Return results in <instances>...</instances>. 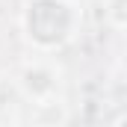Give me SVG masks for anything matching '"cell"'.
<instances>
[{"label": "cell", "mask_w": 127, "mask_h": 127, "mask_svg": "<svg viewBox=\"0 0 127 127\" xmlns=\"http://www.w3.org/2000/svg\"><path fill=\"white\" fill-rule=\"evenodd\" d=\"M24 30L38 47H59L77 30V9L68 0H32L24 12Z\"/></svg>", "instance_id": "6da1fadb"}, {"label": "cell", "mask_w": 127, "mask_h": 127, "mask_svg": "<svg viewBox=\"0 0 127 127\" xmlns=\"http://www.w3.org/2000/svg\"><path fill=\"white\" fill-rule=\"evenodd\" d=\"M118 124H127V115H121V118H118Z\"/></svg>", "instance_id": "7a4b0ae2"}]
</instances>
